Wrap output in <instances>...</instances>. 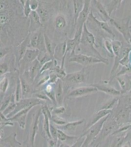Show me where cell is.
<instances>
[{"instance_id":"1","label":"cell","mask_w":131,"mask_h":147,"mask_svg":"<svg viewBox=\"0 0 131 147\" xmlns=\"http://www.w3.org/2000/svg\"><path fill=\"white\" fill-rule=\"evenodd\" d=\"M55 1L53 14L46 26L54 32V39L64 42L75 30L73 3L70 1ZM73 2V1H72Z\"/></svg>"},{"instance_id":"2","label":"cell","mask_w":131,"mask_h":147,"mask_svg":"<svg viewBox=\"0 0 131 147\" xmlns=\"http://www.w3.org/2000/svg\"><path fill=\"white\" fill-rule=\"evenodd\" d=\"M19 1H0V22H1V44H3L5 41L13 39V34L16 35L19 32L21 33L22 30H20L24 22H21L23 14H19L18 10L23 8ZM17 36L18 35L17 34ZM16 39V37H15Z\"/></svg>"},{"instance_id":"3","label":"cell","mask_w":131,"mask_h":147,"mask_svg":"<svg viewBox=\"0 0 131 147\" xmlns=\"http://www.w3.org/2000/svg\"><path fill=\"white\" fill-rule=\"evenodd\" d=\"M75 50L73 51L71 53L68 59V62H75L83 66H88L94 64L102 63L108 65L109 61L106 58H100L99 57L87 55L83 54H75Z\"/></svg>"},{"instance_id":"4","label":"cell","mask_w":131,"mask_h":147,"mask_svg":"<svg viewBox=\"0 0 131 147\" xmlns=\"http://www.w3.org/2000/svg\"><path fill=\"white\" fill-rule=\"evenodd\" d=\"M80 44H81L83 48H85L87 52L94 53L95 57H99L102 59L104 58L100 54L99 52L95 49V47L97 48L99 46L97 45L95 43V35L89 30L86 23L84 24L83 26Z\"/></svg>"},{"instance_id":"5","label":"cell","mask_w":131,"mask_h":147,"mask_svg":"<svg viewBox=\"0 0 131 147\" xmlns=\"http://www.w3.org/2000/svg\"><path fill=\"white\" fill-rule=\"evenodd\" d=\"M110 114H111L104 117L96 123V124L89 128L87 130L82 132L80 136L85 137V139L81 147H89L91 145L93 141L95 140V139L100 134L103 127V124L109 118Z\"/></svg>"},{"instance_id":"6","label":"cell","mask_w":131,"mask_h":147,"mask_svg":"<svg viewBox=\"0 0 131 147\" xmlns=\"http://www.w3.org/2000/svg\"><path fill=\"white\" fill-rule=\"evenodd\" d=\"M111 114L104 123L103 124V127L98 136H97L95 140L93 141L91 144H100L102 140L109 136H111L112 134L118 130L119 128V125L116 122L115 118H111Z\"/></svg>"},{"instance_id":"7","label":"cell","mask_w":131,"mask_h":147,"mask_svg":"<svg viewBox=\"0 0 131 147\" xmlns=\"http://www.w3.org/2000/svg\"><path fill=\"white\" fill-rule=\"evenodd\" d=\"M39 1L38 8L36 12L40 17L41 22L44 28L46 30L48 22L50 21L53 14L54 3Z\"/></svg>"},{"instance_id":"8","label":"cell","mask_w":131,"mask_h":147,"mask_svg":"<svg viewBox=\"0 0 131 147\" xmlns=\"http://www.w3.org/2000/svg\"><path fill=\"white\" fill-rule=\"evenodd\" d=\"M45 28H41L38 30L29 34L30 43L28 48L38 50L40 53H47L45 46Z\"/></svg>"},{"instance_id":"9","label":"cell","mask_w":131,"mask_h":147,"mask_svg":"<svg viewBox=\"0 0 131 147\" xmlns=\"http://www.w3.org/2000/svg\"><path fill=\"white\" fill-rule=\"evenodd\" d=\"M41 107L36 111L32 115V123L28 131L27 140L26 143L28 147H35V138L39 129V123L41 114Z\"/></svg>"},{"instance_id":"10","label":"cell","mask_w":131,"mask_h":147,"mask_svg":"<svg viewBox=\"0 0 131 147\" xmlns=\"http://www.w3.org/2000/svg\"><path fill=\"white\" fill-rule=\"evenodd\" d=\"M46 105V102L44 100H41L40 99H37L36 98L32 97L29 98L22 99L18 102H16V107L15 110L11 113L8 114L6 117L7 118H11L13 117L16 114L19 112L21 110H23L24 109H27L30 107H35L37 105Z\"/></svg>"},{"instance_id":"11","label":"cell","mask_w":131,"mask_h":147,"mask_svg":"<svg viewBox=\"0 0 131 147\" xmlns=\"http://www.w3.org/2000/svg\"><path fill=\"white\" fill-rule=\"evenodd\" d=\"M130 17H126L122 19H114L111 18L110 23L116 30L123 35V37L127 42H128L131 37V32L129 26Z\"/></svg>"},{"instance_id":"12","label":"cell","mask_w":131,"mask_h":147,"mask_svg":"<svg viewBox=\"0 0 131 147\" xmlns=\"http://www.w3.org/2000/svg\"><path fill=\"white\" fill-rule=\"evenodd\" d=\"M88 74L89 71L84 68L78 72L67 74L63 81L65 82L67 84L71 85H78L84 84L87 80Z\"/></svg>"},{"instance_id":"13","label":"cell","mask_w":131,"mask_h":147,"mask_svg":"<svg viewBox=\"0 0 131 147\" xmlns=\"http://www.w3.org/2000/svg\"><path fill=\"white\" fill-rule=\"evenodd\" d=\"M86 24L89 26H92L93 28H96L97 30H102L103 32H106L108 34H109L112 38H114L115 37V34H114L111 28L110 27L107 22L100 21L95 17L93 12L91 11L88 19L87 21Z\"/></svg>"},{"instance_id":"14","label":"cell","mask_w":131,"mask_h":147,"mask_svg":"<svg viewBox=\"0 0 131 147\" xmlns=\"http://www.w3.org/2000/svg\"><path fill=\"white\" fill-rule=\"evenodd\" d=\"M98 91L97 88L91 84L88 86H82L72 89L69 91L66 98L67 99H71L86 97L92 94L96 93Z\"/></svg>"},{"instance_id":"15","label":"cell","mask_w":131,"mask_h":147,"mask_svg":"<svg viewBox=\"0 0 131 147\" xmlns=\"http://www.w3.org/2000/svg\"><path fill=\"white\" fill-rule=\"evenodd\" d=\"M42 113L44 116L43 123V130L42 132V136L47 140L52 139V137L50 133V122L52 118V114L50 108L47 105H42Z\"/></svg>"},{"instance_id":"16","label":"cell","mask_w":131,"mask_h":147,"mask_svg":"<svg viewBox=\"0 0 131 147\" xmlns=\"http://www.w3.org/2000/svg\"><path fill=\"white\" fill-rule=\"evenodd\" d=\"M40 51L37 49L28 48L23 58L20 61V63L21 71H23L24 73L26 70L29 65L34 60L37 59Z\"/></svg>"},{"instance_id":"17","label":"cell","mask_w":131,"mask_h":147,"mask_svg":"<svg viewBox=\"0 0 131 147\" xmlns=\"http://www.w3.org/2000/svg\"><path fill=\"white\" fill-rule=\"evenodd\" d=\"M42 66L39 60L36 59L29 65L24 73L22 75L25 76L30 82L33 84L37 77L39 75Z\"/></svg>"},{"instance_id":"18","label":"cell","mask_w":131,"mask_h":147,"mask_svg":"<svg viewBox=\"0 0 131 147\" xmlns=\"http://www.w3.org/2000/svg\"><path fill=\"white\" fill-rule=\"evenodd\" d=\"M91 11V1L85 0L84 1V5L83 10L80 13L78 19L77 20L75 30H77L80 27H83L84 24L86 23L89 15Z\"/></svg>"},{"instance_id":"19","label":"cell","mask_w":131,"mask_h":147,"mask_svg":"<svg viewBox=\"0 0 131 147\" xmlns=\"http://www.w3.org/2000/svg\"><path fill=\"white\" fill-rule=\"evenodd\" d=\"M19 77L22 86V99L32 98L35 92L32 87L33 84L30 82L24 75H21Z\"/></svg>"},{"instance_id":"20","label":"cell","mask_w":131,"mask_h":147,"mask_svg":"<svg viewBox=\"0 0 131 147\" xmlns=\"http://www.w3.org/2000/svg\"><path fill=\"white\" fill-rule=\"evenodd\" d=\"M29 34L38 30L41 28H43L40 20V17L36 11H32L29 18Z\"/></svg>"},{"instance_id":"21","label":"cell","mask_w":131,"mask_h":147,"mask_svg":"<svg viewBox=\"0 0 131 147\" xmlns=\"http://www.w3.org/2000/svg\"><path fill=\"white\" fill-rule=\"evenodd\" d=\"M33 107H30L27 109H24L23 110H21L16 114L13 117L8 119L11 122H17L21 129H25L27 115Z\"/></svg>"},{"instance_id":"22","label":"cell","mask_w":131,"mask_h":147,"mask_svg":"<svg viewBox=\"0 0 131 147\" xmlns=\"http://www.w3.org/2000/svg\"><path fill=\"white\" fill-rule=\"evenodd\" d=\"M91 3H93V7L95 9L96 13L98 14L103 22H108L111 19V17L108 14L105 7L103 5L100 1L93 0L91 1Z\"/></svg>"},{"instance_id":"23","label":"cell","mask_w":131,"mask_h":147,"mask_svg":"<svg viewBox=\"0 0 131 147\" xmlns=\"http://www.w3.org/2000/svg\"><path fill=\"white\" fill-rule=\"evenodd\" d=\"M111 112L112 110H106V109H103L98 111H95V115L93 116L91 119L90 120L88 123L87 124L82 132H84L85 131L87 130L89 128H90L92 125L96 124V123H97L100 120L104 117L111 114Z\"/></svg>"},{"instance_id":"24","label":"cell","mask_w":131,"mask_h":147,"mask_svg":"<svg viewBox=\"0 0 131 147\" xmlns=\"http://www.w3.org/2000/svg\"><path fill=\"white\" fill-rule=\"evenodd\" d=\"M30 43V34L27 36L23 41L20 43L18 46L16 47V52H17V59L16 60L17 65L18 64L20 61L22 60L25 55L27 49L29 48Z\"/></svg>"},{"instance_id":"25","label":"cell","mask_w":131,"mask_h":147,"mask_svg":"<svg viewBox=\"0 0 131 147\" xmlns=\"http://www.w3.org/2000/svg\"><path fill=\"white\" fill-rule=\"evenodd\" d=\"M119 82L121 88V93H126L131 90V82L130 76L127 75H123L116 77Z\"/></svg>"},{"instance_id":"26","label":"cell","mask_w":131,"mask_h":147,"mask_svg":"<svg viewBox=\"0 0 131 147\" xmlns=\"http://www.w3.org/2000/svg\"><path fill=\"white\" fill-rule=\"evenodd\" d=\"M17 134L13 132L5 139H1V146L3 147H22V144L16 139Z\"/></svg>"},{"instance_id":"27","label":"cell","mask_w":131,"mask_h":147,"mask_svg":"<svg viewBox=\"0 0 131 147\" xmlns=\"http://www.w3.org/2000/svg\"><path fill=\"white\" fill-rule=\"evenodd\" d=\"M92 85L96 87L98 91L104 92L105 93L110 95L118 96L122 94L121 91L118 90L116 89L109 85H106V84L98 83V84H93Z\"/></svg>"},{"instance_id":"28","label":"cell","mask_w":131,"mask_h":147,"mask_svg":"<svg viewBox=\"0 0 131 147\" xmlns=\"http://www.w3.org/2000/svg\"><path fill=\"white\" fill-rule=\"evenodd\" d=\"M85 121V119H83L77 121L69 122L64 125L59 126L57 127V129L62 130L64 132L71 133L77 130V127L79 125H81L82 124H83Z\"/></svg>"},{"instance_id":"29","label":"cell","mask_w":131,"mask_h":147,"mask_svg":"<svg viewBox=\"0 0 131 147\" xmlns=\"http://www.w3.org/2000/svg\"><path fill=\"white\" fill-rule=\"evenodd\" d=\"M63 80L59 79L56 82L55 89V98L56 101L57 106H62L64 102V93Z\"/></svg>"},{"instance_id":"30","label":"cell","mask_w":131,"mask_h":147,"mask_svg":"<svg viewBox=\"0 0 131 147\" xmlns=\"http://www.w3.org/2000/svg\"><path fill=\"white\" fill-rule=\"evenodd\" d=\"M79 137L75 136H69L62 130L58 129V141L61 143H64L69 145L72 146L78 140Z\"/></svg>"},{"instance_id":"31","label":"cell","mask_w":131,"mask_h":147,"mask_svg":"<svg viewBox=\"0 0 131 147\" xmlns=\"http://www.w3.org/2000/svg\"><path fill=\"white\" fill-rule=\"evenodd\" d=\"M130 118V109L129 107H123L118 113L115 119L118 123H126Z\"/></svg>"},{"instance_id":"32","label":"cell","mask_w":131,"mask_h":147,"mask_svg":"<svg viewBox=\"0 0 131 147\" xmlns=\"http://www.w3.org/2000/svg\"><path fill=\"white\" fill-rule=\"evenodd\" d=\"M44 37H45V46H46V52L52 57L54 59V55L55 51L57 44L53 41V40H52V39L46 34V32H45Z\"/></svg>"},{"instance_id":"33","label":"cell","mask_w":131,"mask_h":147,"mask_svg":"<svg viewBox=\"0 0 131 147\" xmlns=\"http://www.w3.org/2000/svg\"><path fill=\"white\" fill-rule=\"evenodd\" d=\"M67 48V40L57 44L55 51L54 58L57 60L62 61L63 57L65 55Z\"/></svg>"},{"instance_id":"34","label":"cell","mask_w":131,"mask_h":147,"mask_svg":"<svg viewBox=\"0 0 131 147\" xmlns=\"http://www.w3.org/2000/svg\"><path fill=\"white\" fill-rule=\"evenodd\" d=\"M73 14L75 18V28L77 20L78 19L79 15L83 10L84 5V1L81 0H73Z\"/></svg>"},{"instance_id":"35","label":"cell","mask_w":131,"mask_h":147,"mask_svg":"<svg viewBox=\"0 0 131 147\" xmlns=\"http://www.w3.org/2000/svg\"><path fill=\"white\" fill-rule=\"evenodd\" d=\"M122 2L123 1L122 0H113L105 6L110 16L111 15L113 12L115 11L120 6Z\"/></svg>"},{"instance_id":"36","label":"cell","mask_w":131,"mask_h":147,"mask_svg":"<svg viewBox=\"0 0 131 147\" xmlns=\"http://www.w3.org/2000/svg\"><path fill=\"white\" fill-rule=\"evenodd\" d=\"M119 102V98H114L111 100H109L103 104V105L100 107L99 109L95 110V111H98L99 110L106 109V110H111L113 109L114 107H115Z\"/></svg>"},{"instance_id":"37","label":"cell","mask_w":131,"mask_h":147,"mask_svg":"<svg viewBox=\"0 0 131 147\" xmlns=\"http://www.w3.org/2000/svg\"><path fill=\"white\" fill-rule=\"evenodd\" d=\"M9 88V81L7 77H1L0 82V91H1V98L7 93Z\"/></svg>"},{"instance_id":"38","label":"cell","mask_w":131,"mask_h":147,"mask_svg":"<svg viewBox=\"0 0 131 147\" xmlns=\"http://www.w3.org/2000/svg\"><path fill=\"white\" fill-rule=\"evenodd\" d=\"M57 65H57V60H56L55 59H53L52 60H50L48 62H46L42 66L39 75L46 71L52 70L54 68L56 67Z\"/></svg>"},{"instance_id":"39","label":"cell","mask_w":131,"mask_h":147,"mask_svg":"<svg viewBox=\"0 0 131 147\" xmlns=\"http://www.w3.org/2000/svg\"><path fill=\"white\" fill-rule=\"evenodd\" d=\"M16 107V102L15 100V94H14L12 97L10 102L8 105L7 107L2 113L4 115L7 116L8 115V114L11 113V112L13 111L14 110H15Z\"/></svg>"},{"instance_id":"40","label":"cell","mask_w":131,"mask_h":147,"mask_svg":"<svg viewBox=\"0 0 131 147\" xmlns=\"http://www.w3.org/2000/svg\"><path fill=\"white\" fill-rule=\"evenodd\" d=\"M15 97L16 102H19L22 99V86L19 77L17 79L16 86L15 90Z\"/></svg>"},{"instance_id":"41","label":"cell","mask_w":131,"mask_h":147,"mask_svg":"<svg viewBox=\"0 0 131 147\" xmlns=\"http://www.w3.org/2000/svg\"><path fill=\"white\" fill-rule=\"evenodd\" d=\"M112 44L115 57H118L120 55L122 50V43L118 40H112Z\"/></svg>"},{"instance_id":"42","label":"cell","mask_w":131,"mask_h":147,"mask_svg":"<svg viewBox=\"0 0 131 147\" xmlns=\"http://www.w3.org/2000/svg\"><path fill=\"white\" fill-rule=\"evenodd\" d=\"M52 72L56 74L59 79L63 80L67 76L65 72V69L62 68L61 66L57 65L52 70Z\"/></svg>"},{"instance_id":"43","label":"cell","mask_w":131,"mask_h":147,"mask_svg":"<svg viewBox=\"0 0 131 147\" xmlns=\"http://www.w3.org/2000/svg\"><path fill=\"white\" fill-rule=\"evenodd\" d=\"M8 62L1 60L0 64V75L1 77H3L6 74L10 72V65Z\"/></svg>"},{"instance_id":"44","label":"cell","mask_w":131,"mask_h":147,"mask_svg":"<svg viewBox=\"0 0 131 147\" xmlns=\"http://www.w3.org/2000/svg\"><path fill=\"white\" fill-rule=\"evenodd\" d=\"M127 136V134H123V135L116 137L112 142L110 147H120L122 145L125 139Z\"/></svg>"},{"instance_id":"45","label":"cell","mask_w":131,"mask_h":147,"mask_svg":"<svg viewBox=\"0 0 131 147\" xmlns=\"http://www.w3.org/2000/svg\"><path fill=\"white\" fill-rule=\"evenodd\" d=\"M1 116V126L0 127L4 128L6 126H13L14 123L9 120L5 115H4L2 112L0 114Z\"/></svg>"},{"instance_id":"46","label":"cell","mask_w":131,"mask_h":147,"mask_svg":"<svg viewBox=\"0 0 131 147\" xmlns=\"http://www.w3.org/2000/svg\"><path fill=\"white\" fill-rule=\"evenodd\" d=\"M104 46L105 49L109 54V56L111 57H115V55L113 52V46L112 41L110 39H105L104 40Z\"/></svg>"},{"instance_id":"47","label":"cell","mask_w":131,"mask_h":147,"mask_svg":"<svg viewBox=\"0 0 131 147\" xmlns=\"http://www.w3.org/2000/svg\"><path fill=\"white\" fill-rule=\"evenodd\" d=\"M50 121L54 124L59 125H63L67 124V122L65 119L56 115H52Z\"/></svg>"},{"instance_id":"48","label":"cell","mask_w":131,"mask_h":147,"mask_svg":"<svg viewBox=\"0 0 131 147\" xmlns=\"http://www.w3.org/2000/svg\"><path fill=\"white\" fill-rule=\"evenodd\" d=\"M50 133L52 136V139L55 141L58 142V129L54 127L51 123L50 124Z\"/></svg>"},{"instance_id":"49","label":"cell","mask_w":131,"mask_h":147,"mask_svg":"<svg viewBox=\"0 0 131 147\" xmlns=\"http://www.w3.org/2000/svg\"><path fill=\"white\" fill-rule=\"evenodd\" d=\"M24 13L26 18L28 19L32 10L30 7V0H26V3L24 7Z\"/></svg>"},{"instance_id":"50","label":"cell","mask_w":131,"mask_h":147,"mask_svg":"<svg viewBox=\"0 0 131 147\" xmlns=\"http://www.w3.org/2000/svg\"><path fill=\"white\" fill-rule=\"evenodd\" d=\"M66 111V108L63 106H60V107H57L55 108H53L51 110V113L52 115H59L62 114H63Z\"/></svg>"},{"instance_id":"51","label":"cell","mask_w":131,"mask_h":147,"mask_svg":"<svg viewBox=\"0 0 131 147\" xmlns=\"http://www.w3.org/2000/svg\"><path fill=\"white\" fill-rule=\"evenodd\" d=\"M9 52H10L9 48H8L7 47L1 46V52H0L1 59H3L4 57H5L6 55H7Z\"/></svg>"},{"instance_id":"52","label":"cell","mask_w":131,"mask_h":147,"mask_svg":"<svg viewBox=\"0 0 131 147\" xmlns=\"http://www.w3.org/2000/svg\"><path fill=\"white\" fill-rule=\"evenodd\" d=\"M39 5V1L37 0H30V7L32 11H36Z\"/></svg>"},{"instance_id":"53","label":"cell","mask_w":131,"mask_h":147,"mask_svg":"<svg viewBox=\"0 0 131 147\" xmlns=\"http://www.w3.org/2000/svg\"><path fill=\"white\" fill-rule=\"evenodd\" d=\"M85 139V137L80 136L78 140L76 141L75 144H73L72 146H71L70 147H81L83 143L84 142Z\"/></svg>"},{"instance_id":"54","label":"cell","mask_w":131,"mask_h":147,"mask_svg":"<svg viewBox=\"0 0 131 147\" xmlns=\"http://www.w3.org/2000/svg\"><path fill=\"white\" fill-rule=\"evenodd\" d=\"M0 138L1 139H3L4 137L5 136V133H4V130H3V128H1V130H0Z\"/></svg>"},{"instance_id":"55","label":"cell","mask_w":131,"mask_h":147,"mask_svg":"<svg viewBox=\"0 0 131 147\" xmlns=\"http://www.w3.org/2000/svg\"><path fill=\"white\" fill-rule=\"evenodd\" d=\"M19 2H20V3L21 4V5L23 6L24 7H25V5L26 3V0H19Z\"/></svg>"},{"instance_id":"56","label":"cell","mask_w":131,"mask_h":147,"mask_svg":"<svg viewBox=\"0 0 131 147\" xmlns=\"http://www.w3.org/2000/svg\"><path fill=\"white\" fill-rule=\"evenodd\" d=\"M130 93L128 95H127V99L128 102L131 103V91H130Z\"/></svg>"},{"instance_id":"57","label":"cell","mask_w":131,"mask_h":147,"mask_svg":"<svg viewBox=\"0 0 131 147\" xmlns=\"http://www.w3.org/2000/svg\"><path fill=\"white\" fill-rule=\"evenodd\" d=\"M91 147H98L99 146L100 144H91Z\"/></svg>"},{"instance_id":"58","label":"cell","mask_w":131,"mask_h":147,"mask_svg":"<svg viewBox=\"0 0 131 147\" xmlns=\"http://www.w3.org/2000/svg\"><path fill=\"white\" fill-rule=\"evenodd\" d=\"M128 43L129 44H131V37L129 39V41H128Z\"/></svg>"},{"instance_id":"59","label":"cell","mask_w":131,"mask_h":147,"mask_svg":"<svg viewBox=\"0 0 131 147\" xmlns=\"http://www.w3.org/2000/svg\"><path fill=\"white\" fill-rule=\"evenodd\" d=\"M122 147H129V146L127 144H126V145H124Z\"/></svg>"},{"instance_id":"60","label":"cell","mask_w":131,"mask_h":147,"mask_svg":"<svg viewBox=\"0 0 131 147\" xmlns=\"http://www.w3.org/2000/svg\"><path fill=\"white\" fill-rule=\"evenodd\" d=\"M130 32H131V26H130Z\"/></svg>"},{"instance_id":"61","label":"cell","mask_w":131,"mask_h":147,"mask_svg":"<svg viewBox=\"0 0 131 147\" xmlns=\"http://www.w3.org/2000/svg\"><path fill=\"white\" fill-rule=\"evenodd\" d=\"M130 80H131V76H130Z\"/></svg>"},{"instance_id":"62","label":"cell","mask_w":131,"mask_h":147,"mask_svg":"<svg viewBox=\"0 0 131 147\" xmlns=\"http://www.w3.org/2000/svg\"><path fill=\"white\" fill-rule=\"evenodd\" d=\"M130 123H131V124H131V121H130Z\"/></svg>"},{"instance_id":"63","label":"cell","mask_w":131,"mask_h":147,"mask_svg":"<svg viewBox=\"0 0 131 147\" xmlns=\"http://www.w3.org/2000/svg\"><path fill=\"white\" fill-rule=\"evenodd\" d=\"M1 147H2V146H1Z\"/></svg>"}]
</instances>
